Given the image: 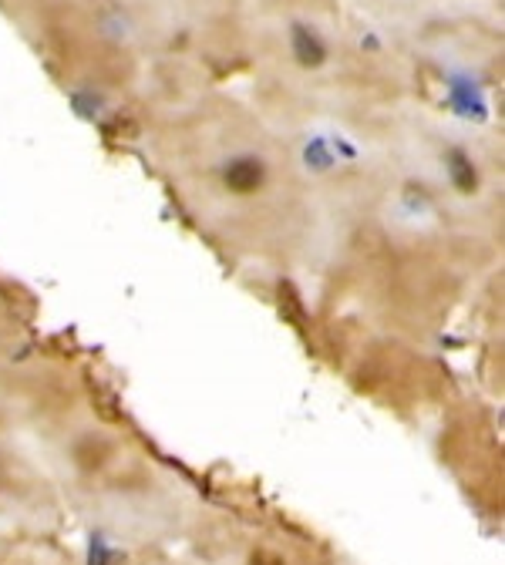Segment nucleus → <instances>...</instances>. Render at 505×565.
Wrapping results in <instances>:
<instances>
[{
    "label": "nucleus",
    "instance_id": "3",
    "mask_svg": "<svg viewBox=\"0 0 505 565\" xmlns=\"http://www.w3.org/2000/svg\"><path fill=\"white\" fill-rule=\"evenodd\" d=\"M283 54L296 75L320 77L331 71L337 51H333L331 34L313 17H290L283 27Z\"/></svg>",
    "mask_w": 505,
    "mask_h": 565
},
{
    "label": "nucleus",
    "instance_id": "2",
    "mask_svg": "<svg viewBox=\"0 0 505 565\" xmlns=\"http://www.w3.org/2000/svg\"><path fill=\"white\" fill-rule=\"evenodd\" d=\"M182 223L236 276L270 289L307 280L320 243V179L287 138L239 108H199L149 138Z\"/></svg>",
    "mask_w": 505,
    "mask_h": 565
},
{
    "label": "nucleus",
    "instance_id": "1",
    "mask_svg": "<svg viewBox=\"0 0 505 565\" xmlns=\"http://www.w3.org/2000/svg\"><path fill=\"white\" fill-rule=\"evenodd\" d=\"M320 243L307 273L310 323L327 337L421 347L472 303L502 249L458 226L388 158L320 175Z\"/></svg>",
    "mask_w": 505,
    "mask_h": 565
},
{
    "label": "nucleus",
    "instance_id": "4",
    "mask_svg": "<svg viewBox=\"0 0 505 565\" xmlns=\"http://www.w3.org/2000/svg\"><path fill=\"white\" fill-rule=\"evenodd\" d=\"M31 347H34L31 296L0 269V363H14Z\"/></svg>",
    "mask_w": 505,
    "mask_h": 565
},
{
    "label": "nucleus",
    "instance_id": "5",
    "mask_svg": "<svg viewBox=\"0 0 505 565\" xmlns=\"http://www.w3.org/2000/svg\"><path fill=\"white\" fill-rule=\"evenodd\" d=\"M246 565H290V559H287L280 548H273V545H256L250 552Z\"/></svg>",
    "mask_w": 505,
    "mask_h": 565
}]
</instances>
